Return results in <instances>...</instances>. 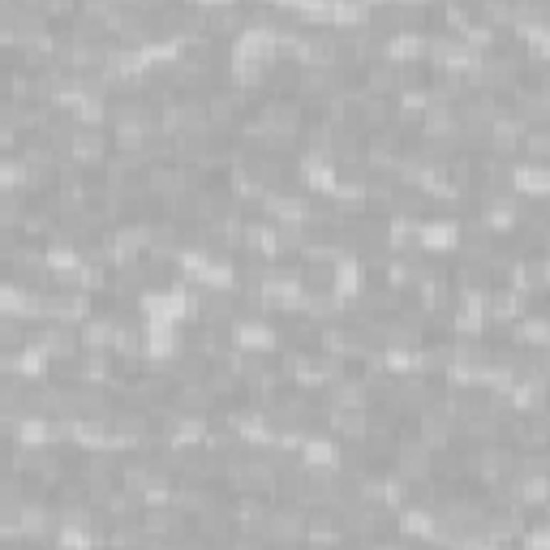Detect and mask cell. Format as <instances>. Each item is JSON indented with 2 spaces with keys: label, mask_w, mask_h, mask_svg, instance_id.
<instances>
[{
  "label": "cell",
  "mask_w": 550,
  "mask_h": 550,
  "mask_svg": "<svg viewBox=\"0 0 550 550\" xmlns=\"http://www.w3.org/2000/svg\"><path fill=\"white\" fill-rule=\"evenodd\" d=\"M452 241H456V233H452V228H443V224L425 228V245H430V250H448Z\"/></svg>",
  "instance_id": "cell-1"
}]
</instances>
